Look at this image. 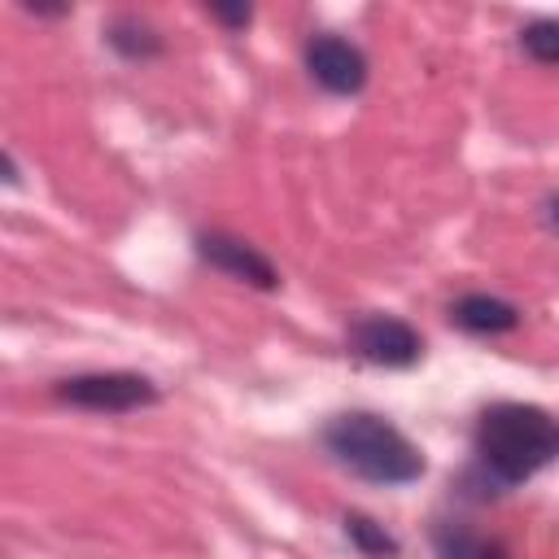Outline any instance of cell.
I'll use <instances>...</instances> for the list:
<instances>
[{
  "label": "cell",
  "mask_w": 559,
  "mask_h": 559,
  "mask_svg": "<svg viewBox=\"0 0 559 559\" xmlns=\"http://www.w3.org/2000/svg\"><path fill=\"white\" fill-rule=\"evenodd\" d=\"M472 450L476 463L467 480H476L485 493L515 489L559 459V419L528 402H493L476 419Z\"/></svg>",
  "instance_id": "6da1fadb"
},
{
  "label": "cell",
  "mask_w": 559,
  "mask_h": 559,
  "mask_svg": "<svg viewBox=\"0 0 559 559\" xmlns=\"http://www.w3.org/2000/svg\"><path fill=\"white\" fill-rule=\"evenodd\" d=\"M319 441L332 454V463L345 467L358 480H371V485H411V480L424 476L419 445L402 428H393L384 415H371V411L332 415L323 424Z\"/></svg>",
  "instance_id": "7a4b0ae2"
},
{
  "label": "cell",
  "mask_w": 559,
  "mask_h": 559,
  "mask_svg": "<svg viewBox=\"0 0 559 559\" xmlns=\"http://www.w3.org/2000/svg\"><path fill=\"white\" fill-rule=\"evenodd\" d=\"M57 397L83 411H100V415H127L140 406H153L162 393L148 376L140 371H83L57 384Z\"/></svg>",
  "instance_id": "3957f363"
},
{
  "label": "cell",
  "mask_w": 559,
  "mask_h": 559,
  "mask_svg": "<svg viewBox=\"0 0 559 559\" xmlns=\"http://www.w3.org/2000/svg\"><path fill=\"white\" fill-rule=\"evenodd\" d=\"M349 349L371 367H415L424 358V336L397 314H358L349 323Z\"/></svg>",
  "instance_id": "277c9868"
},
{
  "label": "cell",
  "mask_w": 559,
  "mask_h": 559,
  "mask_svg": "<svg viewBox=\"0 0 559 559\" xmlns=\"http://www.w3.org/2000/svg\"><path fill=\"white\" fill-rule=\"evenodd\" d=\"M306 70L332 96H354L367 87V57L358 44H349L341 35H314L306 44Z\"/></svg>",
  "instance_id": "5b68a950"
},
{
  "label": "cell",
  "mask_w": 559,
  "mask_h": 559,
  "mask_svg": "<svg viewBox=\"0 0 559 559\" xmlns=\"http://www.w3.org/2000/svg\"><path fill=\"white\" fill-rule=\"evenodd\" d=\"M197 258L210 262L214 271H223V275L249 284V288H262V293L280 288V271L271 266V258L258 253L249 240H240V236H231V231H201V236H197Z\"/></svg>",
  "instance_id": "8992f818"
},
{
  "label": "cell",
  "mask_w": 559,
  "mask_h": 559,
  "mask_svg": "<svg viewBox=\"0 0 559 559\" xmlns=\"http://www.w3.org/2000/svg\"><path fill=\"white\" fill-rule=\"evenodd\" d=\"M450 323L472 336H502L520 328V310L489 293H463L459 301H450Z\"/></svg>",
  "instance_id": "52a82bcc"
},
{
  "label": "cell",
  "mask_w": 559,
  "mask_h": 559,
  "mask_svg": "<svg viewBox=\"0 0 559 559\" xmlns=\"http://www.w3.org/2000/svg\"><path fill=\"white\" fill-rule=\"evenodd\" d=\"M105 44L118 52V57H127V61H148V57H162V35L148 26V22H140V17H131V13H118V17H109V26H105Z\"/></svg>",
  "instance_id": "ba28073f"
},
{
  "label": "cell",
  "mask_w": 559,
  "mask_h": 559,
  "mask_svg": "<svg viewBox=\"0 0 559 559\" xmlns=\"http://www.w3.org/2000/svg\"><path fill=\"white\" fill-rule=\"evenodd\" d=\"M432 546H437V559H511L502 542H489V537H480L454 520L432 528Z\"/></svg>",
  "instance_id": "9c48e42d"
},
{
  "label": "cell",
  "mask_w": 559,
  "mask_h": 559,
  "mask_svg": "<svg viewBox=\"0 0 559 559\" xmlns=\"http://www.w3.org/2000/svg\"><path fill=\"white\" fill-rule=\"evenodd\" d=\"M345 537H349V546H354L362 559H397V555H402L397 537L384 533V524H376V520L362 515V511H349V515H345Z\"/></svg>",
  "instance_id": "30bf717a"
},
{
  "label": "cell",
  "mask_w": 559,
  "mask_h": 559,
  "mask_svg": "<svg viewBox=\"0 0 559 559\" xmlns=\"http://www.w3.org/2000/svg\"><path fill=\"white\" fill-rule=\"evenodd\" d=\"M520 48L542 61V66H559V17H537L520 31Z\"/></svg>",
  "instance_id": "8fae6325"
},
{
  "label": "cell",
  "mask_w": 559,
  "mask_h": 559,
  "mask_svg": "<svg viewBox=\"0 0 559 559\" xmlns=\"http://www.w3.org/2000/svg\"><path fill=\"white\" fill-rule=\"evenodd\" d=\"M210 17L223 22V26H231V31H240V26H249L253 9L249 4H210Z\"/></svg>",
  "instance_id": "7c38bea8"
},
{
  "label": "cell",
  "mask_w": 559,
  "mask_h": 559,
  "mask_svg": "<svg viewBox=\"0 0 559 559\" xmlns=\"http://www.w3.org/2000/svg\"><path fill=\"white\" fill-rule=\"evenodd\" d=\"M546 218H550V227L559 231V192H555V197L546 201Z\"/></svg>",
  "instance_id": "4fadbf2b"
}]
</instances>
